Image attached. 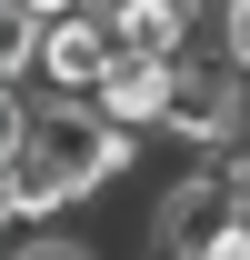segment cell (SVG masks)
<instances>
[{
  "label": "cell",
  "mask_w": 250,
  "mask_h": 260,
  "mask_svg": "<svg viewBox=\"0 0 250 260\" xmlns=\"http://www.w3.org/2000/svg\"><path fill=\"white\" fill-rule=\"evenodd\" d=\"M10 260H90V250L60 240V230H10Z\"/></svg>",
  "instance_id": "obj_5"
},
{
  "label": "cell",
  "mask_w": 250,
  "mask_h": 260,
  "mask_svg": "<svg viewBox=\"0 0 250 260\" xmlns=\"http://www.w3.org/2000/svg\"><path fill=\"white\" fill-rule=\"evenodd\" d=\"M170 90H180V60H140V50H130L90 100H100L120 130H140V140H150V130H170Z\"/></svg>",
  "instance_id": "obj_3"
},
{
  "label": "cell",
  "mask_w": 250,
  "mask_h": 260,
  "mask_svg": "<svg viewBox=\"0 0 250 260\" xmlns=\"http://www.w3.org/2000/svg\"><path fill=\"white\" fill-rule=\"evenodd\" d=\"M10 10H30V20H70V10H90V0H10Z\"/></svg>",
  "instance_id": "obj_7"
},
{
  "label": "cell",
  "mask_w": 250,
  "mask_h": 260,
  "mask_svg": "<svg viewBox=\"0 0 250 260\" xmlns=\"http://www.w3.org/2000/svg\"><path fill=\"white\" fill-rule=\"evenodd\" d=\"M190 20H200V0H110V30L140 60H190Z\"/></svg>",
  "instance_id": "obj_4"
},
{
  "label": "cell",
  "mask_w": 250,
  "mask_h": 260,
  "mask_svg": "<svg viewBox=\"0 0 250 260\" xmlns=\"http://www.w3.org/2000/svg\"><path fill=\"white\" fill-rule=\"evenodd\" d=\"M130 50H120V30H110V10H70V20H50V40H40V80L50 90H70V100H90L110 70H120Z\"/></svg>",
  "instance_id": "obj_2"
},
{
  "label": "cell",
  "mask_w": 250,
  "mask_h": 260,
  "mask_svg": "<svg viewBox=\"0 0 250 260\" xmlns=\"http://www.w3.org/2000/svg\"><path fill=\"white\" fill-rule=\"evenodd\" d=\"M220 50L250 70V0H220Z\"/></svg>",
  "instance_id": "obj_6"
},
{
  "label": "cell",
  "mask_w": 250,
  "mask_h": 260,
  "mask_svg": "<svg viewBox=\"0 0 250 260\" xmlns=\"http://www.w3.org/2000/svg\"><path fill=\"white\" fill-rule=\"evenodd\" d=\"M250 120V70L220 50V60H180V90H170V140L190 150H230Z\"/></svg>",
  "instance_id": "obj_1"
}]
</instances>
